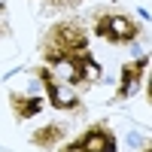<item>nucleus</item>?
<instances>
[{
	"label": "nucleus",
	"instance_id": "obj_4",
	"mask_svg": "<svg viewBox=\"0 0 152 152\" xmlns=\"http://www.w3.org/2000/svg\"><path fill=\"white\" fill-rule=\"evenodd\" d=\"M49 67V64H46ZM61 79H64L67 85H91L97 76H100V67H97V61L91 52H85V55H76V58H67V61H61V64L52 67Z\"/></svg>",
	"mask_w": 152,
	"mask_h": 152
},
{
	"label": "nucleus",
	"instance_id": "obj_8",
	"mask_svg": "<svg viewBox=\"0 0 152 152\" xmlns=\"http://www.w3.org/2000/svg\"><path fill=\"white\" fill-rule=\"evenodd\" d=\"M9 110L15 113L18 122H31L34 116H40L43 110V100L34 97V94H18V91H9Z\"/></svg>",
	"mask_w": 152,
	"mask_h": 152
},
{
	"label": "nucleus",
	"instance_id": "obj_10",
	"mask_svg": "<svg viewBox=\"0 0 152 152\" xmlns=\"http://www.w3.org/2000/svg\"><path fill=\"white\" fill-rule=\"evenodd\" d=\"M140 152H152V143H149V146H143V149H140Z\"/></svg>",
	"mask_w": 152,
	"mask_h": 152
},
{
	"label": "nucleus",
	"instance_id": "obj_5",
	"mask_svg": "<svg viewBox=\"0 0 152 152\" xmlns=\"http://www.w3.org/2000/svg\"><path fill=\"white\" fill-rule=\"evenodd\" d=\"M58 152H116V134H113L104 122L85 128L76 140L64 143Z\"/></svg>",
	"mask_w": 152,
	"mask_h": 152
},
{
	"label": "nucleus",
	"instance_id": "obj_1",
	"mask_svg": "<svg viewBox=\"0 0 152 152\" xmlns=\"http://www.w3.org/2000/svg\"><path fill=\"white\" fill-rule=\"evenodd\" d=\"M88 52V34H85V24L79 21H55L52 28L43 34L40 40V58L43 64L55 67L67 58H76V55H85Z\"/></svg>",
	"mask_w": 152,
	"mask_h": 152
},
{
	"label": "nucleus",
	"instance_id": "obj_9",
	"mask_svg": "<svg viewBox=\"0 0 152 152\" xmlns=\"http://www.w3.org/2000/svg\"><path fill=\"white\" fill-rule=\"evenodd\" d=\"M146 91H149V104H152V76H149V88H146Z\"/></svg>",
	"mask_w": 152,
	"mask_h": 152
},
{
	"label": "nucleus",
	"instance_id": "obj_3",
	"mask_svg": "<svg viewBox=\"0 0 152 152\" xmlns=\"http://www.w3.org/2000/svg\"><path fill=\"white\" fill-rule=\"evenodd\" d=\"M37 76H40V82H43V88H46V100H49L55 110H61V113H76V110L82 107L79 94L73 91V85H67L52 67L40 64V67H37Z\"/></svg>",
	"mask_w": 152,
	"mask_h": 152
},
{
	"label": "nucleus",
	"instance_id": "obj_7",
	"mask_svg": "<svg viewBox=\"0 0 152 152\" xmlns=\"http://www.w3.org/2000/svg\"><path fill=\"white\" fill-rule=\"evenodd\" d=\"M64 134H67V128H64V125L49 122V125H43V128H37V131L31 134V143H34L37 149L52 152V149H61V140H64Z\"/></svg>",
	"mask_w": 152,
	"mask_h": 152
},
{
	"label": "nucleus",
	"instance_id": "obj_2",
	"mask_svg": "<svg viewBox=\"0 0 152 152\" xmlns=\"http://www.w3.org/2000/svg\"><path fill=\"white\" fill-rule=\"evenodd\" d=\"M91 31L107 40L110 46H128L140 37V21H134L131 15H122V12H97L91 21Z\"/></svg>",
	"mask_w": 152,
	"mask_h": 152
},
{
	"label": "nucleus",
	"instance_id": "obj_6",
	"mask_svg": "<svg viewBox=\"0 0 152 152\" xmlns=\"http://www.w3.org/2000/svg\"><path fill=\"white\" fill-rule=\"evenodd\" d=\"M146 67H149V58H134V61H125L122 64V73H119V88H116V97L119 100H128L137 94L143 76H146Z\"/></svg>",
	"mask_w": 152,
	"mask_h": 152
}]
</instances>
